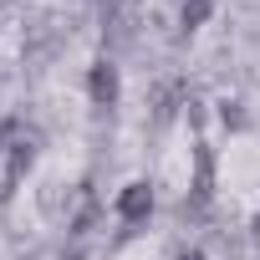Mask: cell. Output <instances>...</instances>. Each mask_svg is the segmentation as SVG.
<instances>
[{
	"mask_svg": "<svg viewBox=\"0 0 260 260\" xmlns=\"http://www.w3.org/2000/svg\"><path fill=\"white\" fill-rule=\"evenodd\" d=\"M153 204H158V194H153V184H148V179L122 184V189H117V199H112V209H117V219H122V224H143V219L153 214Z\"/></svg>",
	"mask_w": 260,
	"mask_h": 260,
	"instance_id": "1",
	"label": "cell"
},
{
	"mask_svg": "<svg viewBox=\"0 0 260 260\" xmlns=\"http://www.w3.org/2000/svg\"><path fill=\"white\" fill-rule=\"evenodd\" d=\"M117 92H122V77H117V67L102 56V61H92L87 67V97H92V107H112L117 102Z\"/></svg>",
	"mask_w": 260,
	"mask_h": 260,
	"instance_id": "2",
	"label": "cell"
},
{
	"mask_svg": "<svg viewBox=\"0 0 260 260\" xmlns=\"http://www.w3.org/2000/svg\"><path fill=\"white\" fill-rule=\"evenodd\" d=\"M209 16H214V0H184V6H179V26L184 31H199Z\"/></svg>",
	"mask_w": 260,
	"mask_h": 260,
	"instance_id": "3",
	"label": "cell"
},
{
	"mask_svg": "<svg viewBox=\"0 0 260 260\" xmlns=\"http://www.w3.org/2000/svg\"><path fill=\"white\" fill-rule=\"evenodd\" d=\"M219 122L224 127H245L250 117H245V102H219Z\"/></svg>",
	"mask_w": 260,
	"mask_h": 260,
	"instance_id": "4",
	"label": "cell"
},
{
	"mask_svg": "<svg viewBox=\"0 0 260 260\" xmlns=\"http://www.w3.org/2000/svg\"><path fill=\"white\" fill-rule=\"evenodd\" d=\"M250 235H255V240H260V214H255V219H250Z\"/></svg>",
	"mask_w": 260,
	"mask_h": 260,
	"instance_id": "5",
	"label": "cell"
}]
</instances>
